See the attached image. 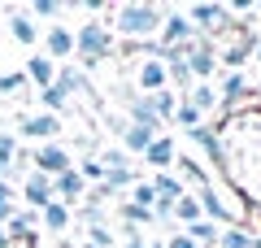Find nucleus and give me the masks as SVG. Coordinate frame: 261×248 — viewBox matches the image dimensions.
<instances>
[{
  "label": "nucleus",
  "instance_id": "f257e3e1",
  "mask_svg": "<svg viewBox=\"0 0 261 248\" xmlns=\"http://www.w3.org/2000/svg\"><path fill=\"white\" fill-rule=\"evenodd\" d=\"M161 22H166V9L157 5H118L113 9V31L130 44H157Z\"/></svg>",
  "mask_w": 261,
  "mask_h": 248
},
{
  "label": "nucleus",
  "instance_id": "f03ea898",
  "mask_svg": "<svg viewBox=\"0 0 261 248\" xmlns=\"http://www.w3.org/2000/svg\"><path fill=\"white\" fill-rule=\"evenodd\" d=\"M74 57L79 65H100L105 57H113V35L105 22H83L74 31Z\"/></svg>",
  "mask_w": 261,
  "mask_h": 248
},
{
  "label": "nucleus",
  "instance_id": "7ed1b4c3",
  "mask_svg": "<svg viewBox=\"0 0 261 248\" xmlns=\"http://www.w3.org/2000/svg\"><path fill=\"white\" fill-rule=\"evenodd\" d=\"M187 70H192V79L196 83H209V74L218 70V48H214V39H205V35H196L192 44H187Z\"/></svg>",
  "mask_w": 261,
  "mask_h": 248
},
{
  "label": "nucleus",
  "instance_id": "20e7f679",
  "mask_svg": "<svg viewBox=\"0 0 261 248\" xmlns=\"http://www.w3.org/2000/svg\"><path fill=\"white\" fill-rule=\"evenodd\" d=\"M31 161H35V170H39V175H48V179L74 170V157H70V148H65V144H39L35 153H31Z\"/></svg>",
  "mask_w": 261,
  "mask_h": 248
},
{
  "label": "nucleus",
  "instance_id": "39448f33",
  "mask_svg": "<svg viewBox=\"0 0 261 248\" xmlns=\"http://www.w3.org/2000/svg\"><path fill=\"white\" fill-rule=\"evenodd\" d=\"M192 39H196V27L187 22V13L166 9V22H161V35H157V48H187Z\"/></svg>",
  "mask_w": 261,
  "mask_h": 248
},
{
  "label": "nucleus",
  "instance_id": "423d86ee",
  "mask_svg": "<svg viewBox=\"0 0 261 248\" xmlns=\"http://www.w3.org/2000/svg\"><path fill=\"white\" fill-rule=\"evenodd\" d=\"M135 83H140V96H157V92H166V87H170V79H166V61H161L157 53H148L140 65H135Z\"/></svg>",
  "mask_w": 261,
  "mask_h": 248
},
{
  "label": "nucleus",
  "instance_id": "0eeeda50",
  "mask_svg": "<svg viewBox=\"0 0 261 248\" xmlns=\"http://www.w3.org/2000/svg\"><path fill=\"white\" fill-rule=\"evenodd\" d=\"M187 22L196 27V35L214 39L218 31L226 27V5H192V9H187Z\"/></svg>",
  "mask_w": 261,
  "mask_h": 248
},
{
  "label": "nucleus",
  "instance_id": "6e6552de",
  "mask_svg": "<svg viewBox=\"0 0 261 248\" xmlns=\"http://www.w3.org/2000/svg\"><path fill=\"white\" fill-rule=\"evenodd\" d=\"M22 201L31 205V209H44V205H53L57 196H53V179L48 175H39V170H27V175H22Z\"/></svg>",
  "mask_w": 261,
  "mask_h": 248
},
{
  "label": "nucleus",
  "instance_id": "1a4fd4ad",
  "mask_svg": "<svg viewBox=\"0 0 261 248\" xmlns=\"http://www.w3.org/2000/svg\"><path fill=\"white\" fill-rule=\"evenodd\" d=\"M5 235H9L13 248H18V244H35V235H39V213H35V209H18L9 222H5Z\"/></svg>",
  "mask_w": 261,
  "mask_h": 248
},
{
  "label": "nucleus",
  "instance_id": "9d476101",
  "mask_svg": "<svg viewBox=\"0 0 261 248\" xmlns=\"http://www.w3.org/2000/svg\"><path fill=\"white\" fill-rule=\"evenodd\" d=\"M152 192H157V218H170V209H174V201L183 196V179L178 175H157L152 179Z\"/></svg>",
  "mask_w": 261,
  "mask_h": 248
},
{
  "label": "nucleus",
  "instance_id": "9b49d317",
  "mask_svg": "<svg viewBox=\"0 0 261 248\" xmlns=\"http://www.w3.org/2000/svg\"><path fill=\"white\" fill-rule=\"evenodd\" d=\"M39 39L48 44V61H61L65 65V57H74V31H65V27H48V31H39Z\"/></svg>",
  "mask_w": 261,
  "mask_h": 248
},
{
  "label": "nucleus",
  "instance_id": "f8f14e48",
  "mask_svg": "<svg viewBox=\"0 0 261 248\" xmlns=\"http://www.w3.org/2000/svg\"><path fill=\"white\" fill-rule=\"evenodd\" d=\"M196 201H200V218H209L214 227H231L235 213H231V205H226L214 187H200V196H196Z\"/></svg>",
  "mask_w": 261,
  "mask_h": 248
},
{
  "label": "nucleus",
  "instance_id": "ddd939ff",
  "mask_svg": "<svg viewBox=\"0 0 261 248\" xmlns=\"http://www.w3.org/2000/svg\"><path fill=\"white\" fill-rule=\"evenodd\" d=\"M61 131L57 113H39V118H22V135L18 139H39V144H53V135Z\"/></svg>",
  "mask_w": 261,
  "mask_h": 248
},
{
  "label": "nucleus",
  "instance_id": "4468645a",
  "mask_svg": "<svg viewBox=\"0 0 261 248\" xmlns=\"http://www.w3.org/2000/svg\"><path fill=\"white\" fill-rule=\"evenodd\" d=\"M53 196L65 205V209H70L74 201H83V196H87V183L79 179V170H65V175H57V179H53Z\"/></svg>",
  "mask_w": 261,
  "mask_h": 248
},
{
  "label": "nucleus",
  "instance_id": "2eb2a0df",
  "mask_svg": "<svg viewBox=\"0 0 261 248\" xmlns=\"http://www.w3.org/2000/svg\"><path fill=\"white\" fill-rule=\"evenodd\" d=\"M126 122L148 127V131H157V135H161V118H157V109H152L148 96H130V101H126Z\"/></svg>",
  "mask_w": 261,
  "mask_h": 248
},
{
  "label": "nucleus",
  "instance_id": "dca6fc26",
  "mask_svg": "<svg viewBox=\"0 0 261 248\" xmlns=\"http://www.w3.org/2000/svg\"><path fill=\"white\" fill-rule=\"evenodd\" d=\"M57 87H65V96H92V83H87V74L74 61L57 65Z\"/></svg>",
  "mask_w": 261,
  "mask_h": 248
},
{
  "label": "nucleus",
  "instance_id": "f3484780",
  "mask_svg": "<svg viewBox=\"0 0 261 248\" xmlns=\"http://www.w3.org/2000/svg\"><path fill=\"white\" fill-rule=\"evenodd\" d=\"M174 157H178V153H174V139H170V135H157V139L148 144V153H144V161L157 165V175H170Z\"/></svg>",
  "mask_w": 261,
  "mask_h": 248
},
{
  "label": "nucleus",
  "instance_id": "a211bd4d",
  "mask_svg": "<svg viewBox=\"0 0 261 248\" xmlns=\"http://www.w3.org/2000/svg\"><path fill=\"white\" fill-rule=\"evenodd\" d=\"M118 135H122V153H148V144H152V139H157V131H148V127H135V122H126V127H122L118 131Z\"/></svg>",
  "mask_w": 261,
  "mask_h": 248
},
{
  "label": "nucleus",
  "instance_id": "6ab92c4d",
  "mask_svg": "<svg viewBox=\"0 0 261 248\" xmlns=\"http://www.w3.org/2000/svg\"><path fill=\"white\" fill-rule=\"evenodd\" d=\"M27 83H39V92H44L48 83H57V61H48L44 53H35L27 61Z\"/></svg>",
  "mask_w": 261,
  "mask_h": 248
},
{
  "label": "nucleus",
  "instance_id": "aec40b11",
  "mask_svg": "<svg viewBox=\"0 0 261 248\" xmlns=\"http://www.w3.org/2000/svg\"><path fill=\"white\" fill-rule=\"evenodd\" d=\"M187 135H192L196 144H200V148H205V153H209V161H214V165H222V170H231V165H226V148H222V139H218L214 131L196 127V131H187Z\"/></svg>",
  "mask_w": 261,
  "mask_h": 248
},
{
  "label": "nucleus",
  "instance_id": "412c9836",
  "mask_svg": "<svg viewBox=\"0 0 261 248\" xmlns=\"http://www.w3.org/2000/svg\"><path fill=\"white\" fill-rule=\"evenodd\" d=\"M183 235H187V239H196V248H218V235H222V227H214L209 218H200V222H192Z\"/></svg>",
  "mask_w": 261,
  "mask_h": 248
},
{
  "label": "nucleus",
  "instance_id": "4be33fe9",
  "mask_svg": "<svg viewBox=\"0 0 261 248\" xmlns=\"http://www.w3.org/2000/svg\"><path fill=\"white\" fill-rule=\"evenodd\" d=\"M9 35L18 44H39V27L31 22V13H9Z\"/></svg>",
  "mask_w": 261,
  "mask_h": 248
},
{
  "label": "nucleus",
  "instance_id": "5701e85b",
  "mask_svg": "<svg viewBox=\"0 0 261 248\" xmlns=\"http://www.w3.org/2000/svg\"><path fill=\"white\" fill-rule=\"evenodd\" d=\"M39 222H44V231L61 235V231L70 227V209H65L61 201H53V205H44V209H39Z\"/></svg>",
  "mask_w": 261,
  "mask_h": 248
},
{
  "label": "nucleus",
  "instance_id": "b1692460",
  "mask_svg": "<svg viewBox=\"0 0 261 248\" xmlns=\"http://www.w3.org/2000/svg\"><path fill=\"white\" fill-rule=\"evenodd\" d=\"M183 101L196 105L200 113H209V109H218V87H214V83H192V92H187Z\"/></svg>",
  "mask_w": 261,
  "mask_h": 248
},
{
  "label": "nucleus",
  "instance_id": "393cba45",
  "mask_svg": "<svg viewBox=\"0 0 261 248\" xmlns=\"http://www.w3.org/2000/svg\"><path fill=\"white\" fill-rule=\"evenodd\" d=\"M244 92H248V83H244V74H231V70H226L222 87H218V105H226V109H231V105L240 101Z\"/></svg>",
  "mask_w": 261,
  "mask_h": 248
},
{
  "label": "nucleus",
  "instance_id": "a878e982",
  "mask_svg": "<svg viewBox=\"0 0 261 248\" xmlns=\"http://www.w3.org/2000/svg\"><path fill=\"white\" fill-rule=\"evenodd\" d=\"M170 218H178L183 227H192V222H200V201H196L192 192H183L174 201V209H170Z\"/></svg>",
  "mask_w": 261,
  "mask_h": 248
},
{
  "label": "nucleus",
  "instance_id": "bb28decb",
  "mask_svg": "<svg viewBox=\"0 0 261 248\" xmlns=\"http://www.w3.org/2000/svg\"><path fill=\"white\" fill-rule=\"evenodd\" d=\"M174 170H178L183 179H192L196 187H209V175L200 170V161H196V157H174Z\"/></svg>",
  "mask_w": 261,
  "mask_h": 248
},
{
  "label": "nucleus",
  "instance_id": "cd10ccee",
  "mask_svg": "<svg viewBox=\"0 0 261 248\" xmlns=\"http://www.w3.org/2000/svg\"><path fill=\"white\" fill-rule=\"evenodd\" d=\"M39 105H44L48 113H57V118H61V109L70 105V96H65V87H57V83H48L44 92H39Z\"/></svg>",
  "mask_w": 261,
  "mask_h": 248
},
{
  "label": "nucleus",
  "instance_id": "c85d7f7f",
  "mask_svg": "<svg viewBox=\"0 0 261 248\" xmlns=\"http://www.w3.org/2000/svg\"><path fill=\"white\" fill-rule=\"evenodd\" d=\"M118 213H122V222H126L130 231L144 227V222H157V213H152V209H140V205H130V201H122V205H118Z\"/></svg>",
  "mask_w": 261,
  "mask_h": 248
},
{
  "label": "nucleus",
  "instance_id": "c756f323",
  "mask_svg": "<svg viewBox=\"0 0 261 248\" xmlns=\"http://www.w3.org/2000/svg\"><path fill=\"white\" fill-rule=\"evenodd\" d=\"M148 101H152V109H157V118L161 122H174V109H178V101H183V96H178V92H170V87H166V92H157V96H148Z\"/></svg>",
  "mask_w": 261,
  "mask_h": 248
},
{
  "label": "nucleus",
  "instance_id": "7c9ffc66",
  "mask_svg": "<svg viewBox=\"0 0 261 248\" xmlns=\"http://www.w3.org/2000/svg\"><path fill=\"white\" fill-rule=\"evenodd\" d=\"M218 248H252V235L244 227H222V235H218Z\"/></svg>",
  "mask_w": 261,
  "mask_h": 248
},
{
  "label": "nucleus",
  "instance_id": "2f4dec72",
  "mask_svg": "<svg viewBox=\"0 0 261 248\" xmlns=\"http://www.w3.org/2000/svg\"><path fill=\"white\" fill-rule=\"evenodd\" d=\"M74 170H79V179H83L87 187H92V183H105V165L96 161V157H83V161H79Z\"/></svg>",
  "mask_w": 261,
  "mask_h": 248
},
{
  "label": "nucleus",
  "instance_id": "473e14b6",
  "mask_svg": "<svg viewBox=\"0 0 261 248\" xmlns=\"http://www.w3.org/2000/svg\"><path fill=\"white\" fill-rule=\"evenodd\" d=\"M200 118H205V113L196 109V105H187V101H178V109H174V122H178V127H187V131H196V127H200Z\"/></svg>",
  "mask_w": 261,
  "mask_h": 248
},
{
  "label": "nucleus",
  "instance_id": "72a5a7b5",
  "mask_svg": "<svg viewBox=\"0 0 261 248\" xmlns=\"http://www.w3.org/2000/svg\"><path fill=\"white\" fill-rule=\"evenodd\" d=\"M130 205H140V209H157V192H152V183H135V187H130Z\"/></svg>",
  "mask_w": 261,
  "mask_h": 248
},
{
  "label": "nucleus",
  "instance_id": "f704fd0d",
  "mask_svg": "<svg viewBox=\"0 0 261 248\" xmlns=\"http://www.w3.org/2000/svg\"><path fill=\"white\" fill-rule=\"evenodd\" d=\"M96 161H100L105 170H126V165H130V157L122 153V148H105V153L96 157Z\"/></svg>",
  "mask_w": 261,
  "mask_h": 248
},
{
  "label": "nucleus",
  "instance_id": "c9c22d12",
  "mask_svg": "<svg viewBox=\"0 0 261 248\" xmlns=\"http://www.w3.org/2000/svg\"><path fill=\"white\" fill-rule=\"evenodd\" d=\"M87 235H92L87 244H96V248H113V231H109V227H87Z\"/></svg>",
  "mask_w": 261,
  "mask_h": 248
},
{
  "label": "nucleus",
  "instance_id": "e433bc0d",
  "mask_svg": "<svg viewBox=\"0 0 261 248\" xmlns=\"http://www.w3.org/2000/svg\"><path fill=\"white\" fill-rule=\"evenodd\" d=\"M31 13H35V18H57V13H61V5H57V0H35V5H31Z\"/></svg>",
  "mask_w": 261,
  "mask_h": 248
},
{
  "label": "nucleus",
  "instance_id": "4c0bfd02",
  "mask_svg": "<svg viewBox=\"0 0 261 248\" xmlns=\"http://www.w3.org/2000/svg\"><path fill=\"white\" fill-rule=\"evenodd\" d=\"M27 87V74H0V92H18Z\"/></svg>",
  "mask_w": 261,
  "mask_h": 248
},
{
  "label": "nucleus",
  "instance_id": "58836bf2",
  "mask_svg": "<svg viewBox=\"0 0 261 248\" xmlns=\"http://www.w3.org/2000/svg\"><path fill=\"white\" fill-rule=\"evenodd\" d=\"M0 201H18V187L5 183V179H0Z\"/></svg>",
  "mask_w": 261,
  "mask_h": 248
},
{
  "label": "nucleus",
  "instance_id": "ea45409f",
  "mask_svg": "<svg viewBox=\"0 0 261 248\" xmlns=\"http://www.w3.org/2000/svg\"><path fill=\"white\" fill-rule=\"evenodd\" d=\"M0 248H13V244H9V235H5V227H0Z\"/></svg>",
  "mask_w": 261,
  "mask_h": 248
},
{
  "label": "nucleus",
  "instance_id": "a19ab883",
  "mask_svg": "<svg viewBox=\"0 0 261 248\" xmlns=\"http://www.w3.org/2000/svg\"><path fill=\"white\" fill-rule=\"evenodd\" d=\"M252 57H257V61H261V39H257V53H252Z\"/></svg>",
  "mask_w": 261,
  "mask_h": 248
},
{
  "label": "nucleus",
  "instance_id": "79ce46f5",
  "mask_svg": "<svg viewBox=\"0 0 261 248\" xmlns=\"http://www.w3.org/2000/svg\"><path fill=\"white\" fill-rule=\"evenodd\" d=\"M79 248H96V244H79Z\"/></svg>",
  "mask_w": 261,
  "mask_h": 248
}]
</instances>
